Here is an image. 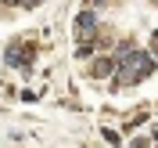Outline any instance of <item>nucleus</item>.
Masks as SVG:
<instances>
[{
  "label": "nucleus",
  "mask_w": 158,
  "mask_h": 148,
  "mask_svg": "<svg viewBox=\"0 0 158 148\" xmlns=\"http://www.w3.org/2000/svg\"><path fill=\"white\" fill-rule=\"evenodd\" d=\"M158 61H151L148 54H140V51H126V58L118 61V79L115 87H122V83H137V79H144L151 69H155Z\"/></svg>",
  "instance_id": "f257e3e1"
},
{
  "label": "nucleus",
  "mask_w": 158,
  "mask_h": 148,
  "mask_svg": "<svg viewBox=\"0 0 158 148\" xmlns=\"http://www.w3.org/2000/svg\"><path fill=\"white\" fill-rule=\"evenodd\" d=\"M32 61V43H25V40H15L7 47V65H18V69H25Z\"/></svg>",
  "instance_id": "f03ea898"
},
{
  "label": "nucleus",
  "mask_w": 158,
  "mask_h": 148,
  "mask_svg": "<svg viewBox=\"0 0 158 148\" xmlns=\"http://www.w3.org/2000/svg\"><path fill=\"white\" fill-rule=\"evenodd\" d=\"M94 25H97V15H94V11H83V15L76 18V36H90Z\"/></svg>",
  "instance_id": "7ed1b4c3"
},
{
  "label": "nucleus",
  "mask_w": 158,
  "mask_h": 148,
  "mask_svg": "<svg viewBox=\"0 0 158 148\" xmlns=\"http://www.w3.org/2000/svg\"><path fill=\"white\" fill-rule=\"evenodd\" d=\"M115 65H118L115 58H97L94 65H90V76H97V79H101V76H108V72L115 69Z\"/></svg>",
  "instance_id": "20e7f679"
},
{
  "label": "nucleus",
  "mask_w": 158,
  "mask_h": 148,
  "mask_svg": "<svg viewBox=\"0 0 158 148\" xmlns=\"http://www.w3.org/2000/svg\"><path fill=\"white\" fill-rule=\"evenodd\" d=\"M151 58H158V40H155V43H151Z\"/></svg>",
  "instance_id": "39448f33"
}]
</instances>
